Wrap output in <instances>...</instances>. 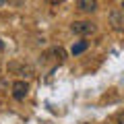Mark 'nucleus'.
Here are the masks:
<instances>
[{
	"mask_svg": "<svg viewBox=\"0 0 124 124\" xmlns=\"http://www.w3.org/2000/svg\"><path fill=\"white\" fill-rule=\"evenodd\" d=\"M46 2H50V4H60V2H64V0H46Z\"/></svg>",
	"mask_w": 124,
	"mask_h": 124,
	"instance_id": "9",
	"label": "nucleus"
},
{
	"mask_svg": "<svg viewBox=\"0 0 124 124\" xmlns=\"http://www.w3.org/2000/svg\"><path fill=\"white\" fill-rule=\"evenodd\" d=\"M110 23L116 31H124V10H112L110 13Z\"/></svg>",
	"mask_w": 124,
	"mask_h": 124,
	"instance_id": "3",
	"label": "nucleus"
},
{
	"mask_svg": "<svg viewBox=\"0 0 124 124\" xmlns=\"http://www.w3.org/2000/svg\"><path fill=\"white\" fill-rule=\"evenodd\" d=\"M122 8H124V2H122Z\"/></svg>",
	"mask_w": 124,
	"mask_h": 124,
	"instance_id": "13",
	"label": "nucleus"
},
{
	"mask_svg": "<svg viewBox=\"0 0 124 124\" xmlns=\"http://www.w3.org/2000/svg\"><path fill=\"white\" fill-rule=\"evenodd\" d=\"M77 8L81 13H95L97 10V0H77Z\"/></svg>",
	"mask_w": 124,
	"mask_h": 124,
	"instance_id": "5",
	"label": "nucleus"
},
{
	"mask_svg": "<svg viewBox=\"0 0 124 124\" xmlns=\"http://www.w3.org/2000/svg\"><path fill=\"white\" fill-rule=\"evenodd\" d=\"M4 2H6V0H0V4H4Z\"/></svg>",
	"mask_w": 124,
	"mask_h": 124,
	"instance_id": "12",
	"label": "nucleus"
},
{
	"mask_svg": "<svg viewBox=\"0 0 124 124\" xmlns=\"http://www.w3.org/2000/svg\"><path fill=\"white\" fill-rule=\"evenodd\" d=\"M118 124H124V112H122V114L118 116Z\"/></svg>",
	"mask_w": 124,
	"mask_h": 124,
	"instance_id": "10",
	"label": "nucleus"
},
{
	"mask_svg": "<svg viewBox=\"0 0 124 124\" xmlns=\"http://www.w3.org/2000/svg\"><path fill=\"white\" fill-rule=\"evenodd\" d=\"M10 89H13V97L17 101H23L29 95V85H27V81H15Z\"/></svg>",
	"mask_w": 124,
	"mask_h": 124,
	"instance_id": "2",
	"label": "nucleus"
},
{
	"mask_svg": "<svg viewBox=\"0 0 124 124\" xmlns=\"http://www.w3.org/2000/svg\"><path fill=\"white\" fill-rule=\"evenodd\" d=\"M70 29H72V33H75V35H83V37H87V35H93V33L97 31V27L93 25L91 21H75Z\"/></svg>",
	"mask_w": 124,
	"mask_h": 124,
	"instance_id": "1",
	"label": "nucleus"
},
{
	"mask_svg": "<svg viewBox=\"0 0 124 124\" xmlns=\"http://www.w3.org/2000/svg\"><path fill=\"white\" fill-rule=\"evenodd\" d=\"M6 85H8V83H6V79H0V91H4Z\"/></svg>",
	"mask_w": 124,
	"mask_h": 124,
	"instance_id": "8",
	"label": "nucleus"
},
{
	"mask_svg": "<svg viewBox=\"0 0 124 124\" xmlns=\"http://www.w3.org/2000/svg\"><path fill=\"white\" fill-rule=\"evenodd\" d=\"M50 56H54V60H56L58 62V64H60V62H64V60H66V52H64V50H62V48H52V50H50Z\"/></svg>",
	"mask_w": 124,
	"mask_h": 124,
	"instance_id": "6",
	"label": "nucleus"
},
{
	"mask_svg": "<svg viewBox=\"0 0 124 124\" xmlns=\"http://www.w3.org/2000/svg\"><path fill=\"white\" fill-rule=\"evenodd\" d=\"M8 70L10 72H17V75H25V77L33 75V68H31L29 64H23V62H10V64H8Z\"/></svg>",
	"mask_w": 124,
	"mask_h": 124,
	"instance_id": "4",
	"label": "nucleus"
},
{
	"mask_svg": "<svg viewBox=\"0 0 124 124\" xmlns=\"http://www.w3.org/2000/svg\"><path fill=\"white\" fill-rule=\"evenodd\" d=\"M2 50H4V44H2V39H0V52H2Z\"/></svg>",
	"mask_w": 124,
	"mask_h": 124,
	"instance_id": "11",
	"label": "nucleus"
},
{
	"mask_svg": "<svg viewBox=\"0 0 124 124\" xmlns=\"http://www.w3.org/2000/svg\"><path fill=\"white\" fill-rule=\"evenodd\" d=\"M87 48H89V44H87V41H79V44H75V46H72V50H70V52H72V56H79V54H83Z\"/></svg>",
	"mask_w": 124,
	"mask_h": 124,
	"instance_id": "7",
	"label": "nucleus"
}]
</instances>
